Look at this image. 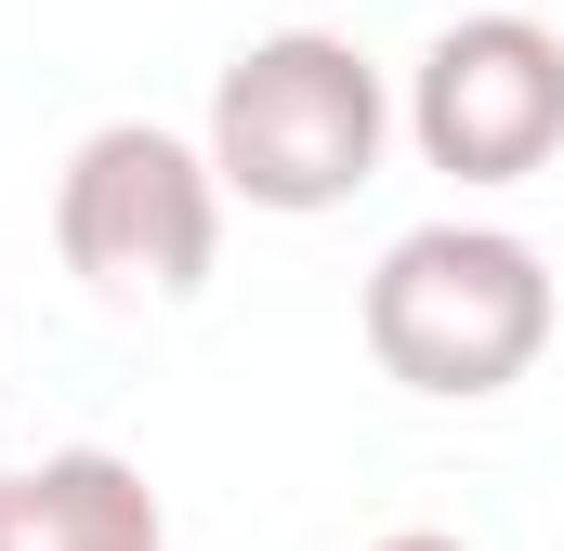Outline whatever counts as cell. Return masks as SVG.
I'll return each instance as SVG.
<instances>
[{"label":"cell","instance_id":"obj_1","mask_svg":"<svg viewBox=\"0 0 564 551\" xmlns=\"http://www.w3.org/2000/svg\"><path fill=\"white\" fill-rule=\"evenodd\" d=\"M197 144H210L224 197H250V210H276V224H315V210H341V197L381 171L394 93H381V66H368L341 26H263V40L224 53L210 132Z\"/></svg>","mask_w":564,"mask_h":551},{"label":"cell","instance_id":"obj_2","mask_svg":"<svg viewBox=\"0 0 564 551\" xmlns=\"http://www.w3.org/2000/svg\"><path fill=\"white\" fill-rule=\"evenodd\" d=\"M368 355L433 408H486L552 355V263L512 224H408L368 263Z\"/></svg>","mask_w":564,"mask_h":551},{"label":"cell","instance_id":"obj_3","mask_svg":"<svg viewBox=\"0 0 564 551\" xmlns=\"http://www.w3.org/2000/svg\"><path fill=\"white\" fill-rule=\"evenodd\" d=\"M53 250L93 302H197L210 263H224V171L210 144L158 132V119H106V132L66 144L53 171Z\"/></svg>","mask_w":564,"mask_h":551},{"label":"cell","instance_id":"obj_4","mask_svg":"<svg viewBox=\"0 0 564 551\" xmlns=\"http://www.w3.org/2000/svg\"><path fill=\"white\" fill-rule=\"evenodd\" d=\"M408 144H421L446 184H525L564 158V26L539 13H459L433 26V53L408 66Z\"/></svg>","mask_w":564,"mask_h":551},{"label":"cell","instance_id":"obj_5","mask_svg":"<svg viewBox=\"0 0 564 551\" xmlns=\"http://www.w3.org/2000/svg\"><path fill=\"white\" fill-rule=\"evenodd\" d=\"M0 551H171L158 486L119 446H40L0 473Z\"/></svg>","mask_w":564,"mask_h":551},{"label":"cell","instance_id":"obj_6","mask_svg":"<svg viewBox=\"0 0 564 551\" xmlns=\"http://www.w3.org/2000/svg\"><path fill=\"white\" fill-rule=\"evenodd\" d=\"M368 551H473V539H446V526H394V539H368Z\"/></svg>","mask_w":564,"mask_h":551}]
</instances>
